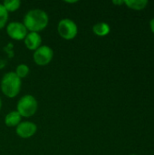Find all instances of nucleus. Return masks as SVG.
<instances>
[{
	"instance_id": "1",
	"label": "nucleus",
	"mask_w": 154,
	"mask_h": 155,
	"mask_svg": "<svg viewBox=\"0 0 154 155\" xmlns=\"http://www.w3.org/2000/svg\"><path fill=\"white\" fill-rule=\"evenodd\" d=\"M49 23V16L44 10L31 9L25 15L23 24L28 32L39 33L46 28Z\"/></svg>"
},
{
	"instance_id": "2",
	"label": "nucleus",
	"mask_w": 154,
	"mask_h": 155,
	"mask_svg": "<svg viewBox=\"0 0 154 155\" xmlns=\"http://www.w3.org/2000/svg\"><path fill=\"white\" fill-rule=\"evenodd\" d=\"M0 86L3 94L12 99L19 94L22 87V80L15 72H8L3 75Z\"/></svg>"
},
{
	"instance_id": "3",
	"label": "nucleus",
	"mask_w": 154,
	"mask_h": 155,
	"mask_svg": "<svg viewBox=\"0 0 154 155\" xmlns=\"http://www.w3.org/2000/svg\"><path fill=\"white\" fill-rule=\"evenodd\" d=\"M38 109V102L32 94L22 96L16 104V111L23 118H30L35 114Z\"/></svg>"
},
{
	"instance_id": "4",
	"label": "nucleus",
	"mask_w": 154,
	"mask_h": 155,
	"mask_svg": "<svg viewBox=\"0 0 154 155\" xmlns=\"http://www.w3.org/2000/svg\"><path fill=\"white\" fill-rule=\"evenodd\" d=\"M57 33L64 40H73L78 34V26L74 20L63 18L58 22Z\"/></svg>"
},
{
	"instance_id": "5",
	"label": "nucleus",
	"mask_w": 154,
	"mask_h": 155,
	"mask_svg": "<svg viewBox=\"0 0 154 155\" xmlns=\"http://www.w3.org/2000/svg\"><path fill=\"white\" fill-rule=\"evenodd\" d=\"M54 58V50L48 45H41L33 54V59L35 64L45 66L49 64Z\"/></svg>"
},
{
	"instance_id": "6",
	"label": "nucleus",
	"mask_w": 154,
	"mask_h": 155,
	"mask_svg": "<svg viewBox=\"0 0 154 155\" xmlns=\"http://www.w3.org/2000/svg\"><path fill=\"white\" fill-rule=\"evenodd\" d=\"M5 32L11 39L15 41L24 40L26 35L28 34V31L24 25V24L18 21H13L8 23L5 26Z\"/></svg>"
},
{
	"instance_id": "7",
	"label": "nucleus",
	"mask_w": 154,
	"mask_h": 155,
	"mask_svg": "<svg viewBox=\"0 0 154 155\" xmlns=\"http://www.w3.org/2000/svg\"><path fill=\"white\" fill-rule=\"evenodd\" d=\"M37 132V125L34 122L24 121L21 122L15 127V134L17 136L23 139H28L33 137Z\"/></svg>"
},
{
	"instance_id": "8",
	"label": "nucleus",
	"mask_w": 154,
	"mask_h": 155,
	"mask_svg": "<svg viewBox=\"0 0 154 155\" xmlns=\"http://www.w3.org/2000/svg\"><path fill=\"white\" fill-rule=\"evenodd\" d=\"M24 43L28 50L34 52L42 45V37L39 33L28 32V34L24 39Z\"/></svg>"
},
{
	"instance_id": "9",
	"label": "nucleus",
	"mask_w": 154,
	"mask_h": 155,
	"mask_svg": "<svg viewBox=\"0 0 154 155\" xmlns=\"http://www.w3.org/2000/svg\"><path fill=\"white\" fill-rule=\"evenodd\" d=\"M5 124L7 127H16L21 122L22 117L16 110L11 111L5 116Z\"/></svg>"
},
{
	"instance_id": "10",
	"label": "nucleus",
	"mask_w": 154,
	"mask_h": 155,
	"mask_svg": "<svg viewBox=\"0 0 154 155\" xmlns=\"http://www.w3.org/2000/svg\"><path fill=\"white\" fill-rule=\"evenodd\" d=\"M111 31L110 25L105 23V22H99L96 23L95 25H93V32L95 35L103 37V36H106Z\"/></svg>"
},
{
	"instance_id": "11",
	"label": "nucleus",
	"mask_w": 154,
	"mask_h": 155,
	"mask_svg": "<svg viewBox=\"0 0 154 155\" xmlns=\"http://www.w3.org/2000/svg\"><path fill=\"white\" fill-rule=\"evenodd\" d=\"M149 2L147 0H124V5L130 9L140 11L144 9Z\"/></svg>"
},
{
	"instance_id": "12",
	"label": "nucleus",
	"mask_w": 154,
	"mask_h": 155,
	"mask_svg": "<svg viewBox=\"0 0 154 155\" xmlns=\"http://www.w3.org/2000/svg\"><path fill=\"white\" fill-rule=\"evenodd\" d=\"M2 4L8 13L17 11L21 6V1L20 0H5Z\"/></svg>"
},
{
	"instance_id": "13",
	"label": "nucleus",
	"mask_w": 154,
	"mask_h": 155,
	"mask_svg": "<svg viewBox=\"0 0 154 155\" xmlns=\"http://www.w3.org/2000/svg\"><path fill=\"white\" fill-rule=\"evenodd\" d=\"M29 72H30V68L27 64H19L16 68H15V74L22 80L23 78L26 77L28 74H29Z\"/></svg>"
},
{
	"instance_id": "14",
	"label": "nucleus",
	"mask_w": 154,
	"mask_h": 155,
	"mask_svg": "<svg viewBox=\"0 0 154 155\" xmlns=\"http://www.w3.org/2000/svg\"><path fill=\"white\" fill-rule=\"evenodd\" d=\"M8 14L9 13L6 11V9L3 5V4L0 3V29L6 26L7 22H8V18H9Z\"/></svg>"
},
{
	"instance_id": "15",
	"label": "nucleus",
	"mask_w": 154,
	"mask_h": 155,
	"mask_svg": "<svg viewBox=\"0 0 154 155\" xmlns=\"http://www.w3.org/2000/svg\"><path fill=\"white\" fill-rule=\"evenodd\" d=\"M150 27H151L152 32L154 34V18H152V19L150 21Z\"/></svg>"
},
{
	"instance_id": "16",
	"label": "nucleus",
	"mask_w": 154,
	"mask_h": 155,
	"mask_svg": "<svg viewBox=\"0 0 154 155\" xmlns=\"http://www.w3.org/2000/svg\"><path fill=\"white\" fill-rule=\"evenodd\" d=\"M113 4H114V5H123L124 1H113Z\"/></svg>"
},
{
	"instance_id": "17",
	"label": "nucleus",
	"mask_w": 154,
	"mask_h": 155,
	"mask_svg": "<svg viewBox=\"0 0 154 155\" xmlns=\"http://www.w3.org/2000/svg\"><path fill=\"white\" fill-rule=\"evenodd\" d=\"M5 65V62L3 61V60H0V69H1V68H4Z\"/></svg>"
},
{
	"instance_id": "18",
	"label": "nucleus",
	"mask_w": 154,
	"mask_h": 155,
	"mask_svg": "<svg viewBox=\"0 0 154 155\" xmlns=\"http://www.w3.org/2000/svg\"><path fill=\"white\" fill-rule=\"evenodd\" d=\"M1 108H2V100L0 98V110H1Z\"/></svg>"
},
{
	"instance_id": "19",
	"label": "nucleus",
	"mask_w": 154,
	"mask_h": 155,
	"mask_svg": "<svg viewBox=\"0 0 154 155\" xmlns=\"http://www.w3.org/2000/svg\"><path fill=\"white\" fill-rule=\"evenodd\" d=\"M131 155H135V154H131Z\"/></svg>"
}]
</instances>
